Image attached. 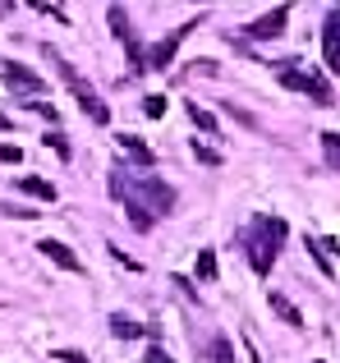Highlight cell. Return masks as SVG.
<instances>
[{
  "instance_id": "cell-1",
  "label": "cell",
  "mask_w": 340,
  "mask_h": 363,
  "mask_svg": "<svg viewBox=\"0 0 340 363\" xmlns=\"http://www.w3.org/2000/svg\"><path fill=\"white\" fill-rule=\"evenodd\" d=\"M110 198H120L129 212V225H134L138 235L152 230L157 216H170L175 212V189L166 184V179L157 175H129L125 166L110 170Z\"/></svg>"
},
{
  "instance_id": "cell-2",
  "label": "cell",
  "mask_w": 340,
  "mask_h": 363,
  "mask_svg": "<svg viewBox=\"0 0 340 363\" xmlns=\"http://www.w3.org/2000/svg\"><path fill=\"white\" fill-rule=\"evenodd\" d=\"M290 225L280 221V216H253L249 225L239 230V244H244V257H249V267L258 276H271V267H276V253L280 244H285Z\"/></svg>"
},
{
  "instance_id": "cell-3",
  "label": "cell",
  "mask_w": 340,
  "mask_h": 363,
  "mask_svg": "<svg viewBox=\"0 0 340 363\" xmlns=\"http://www.w3.org/2000/svg\"><path fill=\"white\" fill-rule=\"evenodd\" d=\"M42 55L55 65V69H60V79L69 83V92H74V101L83 106V116H88L92 124H106V120H110V106L97 97V92H92V83H88V79H79V74H74V65H64V55L55 51V46H42Z\"/></svg>"
},
{
  "instance_id": "cell-4",
  "label": "cell",
  "mask_w": 340,
  "mask_h": 363,
  "mask_svg": "<svg viewBox=\"0 0 340 363\" xmlns=\"http://www.w3.org/2000/svg\"><path fill=\"white\" fill-rule=\"evenodd\" d=\"M276 79H280V88H290V92H304V97H313L317 106H336V97H332V83H327L322 74H308L299 60H276Z\"/></svg>"
},
{
  "instance_id": "cell-5",
  "label": "cell",
  "mask_w": 340,
  "mask_h": 363,
  "mask_svg": "<svg viewBox=\"0 0 340 363\" xmlns=\"http://www.w3.org/2000/svg\"><path fill=\"white\" fill-rule=\"evenodd\" d=\"M106 23H110V33L125 42L129 74H147V51H143V42L134 37V28H129V9H125V5H110V9H106Z\"/></svg>"
},
{
  "instance_id": "cell-6",
  "label": "cell",
  "mask_w": 340,
  "mask_h": 363,
  "mask_svg": "<svg viewBox=\"0 0 340 363\" xmlns=\"http://www.w3.org/2000/svg\"><path fill=\"white\" fill-rule=\"evenodd\" d=\"M193 28H203V14H198V18H188V23H179L170 37H162V42H157L152 51H147V69H170V60H175L179 42H184V37L193 33Z\"/></svg>"
},
{
  "instance_id": "cell-7",
  "label": "cell",
  "mask_w": 340,
  "mask_h": 363,
  "mask_svg": "<svg viewBox=\"0 0 340 363\" xmlns=\"http://www.w3.org/2000/svg\"><path fill=\"white\" fill-rule=\"evenodd\" d=\"M285 23H290V5H276L271 14H262V18H253V23H244V37H249V42H271V37L285 33Z\"/></svg>"
},
{
  "instance_id": "cell-8",
  "label": "cell",
  "mask_w": 340,
  "mask_h": 363,
  "mask_svg": "<svg viewBox=\"0 0 340 363\" xmlns=\"http://www.w3.org/2000/svg\"><path fill=\"white\" fill-rule=\"evenodd\" d=\"M0 79H5L14 92H23V97L42 92V74H37V69H28V65H18V60H0Z\"/></svg>"
},
{
  "instance_id": "cell-9",
  "label": "cell",
  "mask_w": 340,
  "mask_h": 363,
  "mask_svg": "<svg viewBox=\"0 0 340 363\" xmlns=\"http://www.w3.org/2000/svg\"><path fill=\"white\" fill-rule=\"evenodd\" d=\"M322 65L332 74H340V9L322 18Z\"/></svg>"
},
{
  "instance_id": "cell-10",
  "label": "cell",
  "mask_w": 340,
  "mask_h": 363,
  "mask_svg": "<svg viewBox=\"0 0 340 363\" xmlns=\"http://www.w3.org/2000/svg\"><path fill=\"white\" fill-rule=\"evenodd\" d=\"M37 248H42V257H51V262H55V267H64V272H83L79 253H74L69 244H60V240H42Z\"/></svg>"
},
{
  "instance_id": "cell-11",
  "label": "cell",
  "mask_w": 340,
  "mask_h": 363,
  "mask_svg": "<svg viewBox=\"0 0 340 363\" xmlns=\"http://www.w3.org/2000/svg\"><path fill=\"white\" fill-rule=\"evenodd\" d=\"M110 336L138 340V336H147V327H143V322H134V318H125V313H110Z\"/></svg>"
},
{
  "instance_id": "cell-12",
  "label": "cell",
  "mask_w": 340,
  "mask_h": 363,
  "mask_svg": "<svg viewBox=\"0 0 340 363\" xmlns=\"http://www.w3.org/2000/svg\"><path fill=\"white\" fill-rule=\"evenodd\" d=\"M115 143L125 147V157H134V161H138V166H152V161H157V157H152V147H147L143 138H134V133H120Z\"/></svg>"
},
{
  "instance_id": "cell-13",
  "label": "cell",
  "mask_w": 340,
  "mask_h": 363,
  "mask_svg": "<svg viewBox=\"0 0 340 363\" xmlns=\"http://www.w3.org/2000/svg\"><path fill=\"white\" fill-rule=\"evenodd\" d=\"M271 313H276V318H285L290 327H304V318H299V308H295V303H290V299H285L280 290H271Z\"/></svg>"
},
{
  "instance_id": "cell-14",
  "label": "cell",
  "mask_w": 340,
  "mask_h": 363,
  "mask_svg": "<svg viewBox=\"0 0 340 363\" xmlns=\"http://www.w3.org/2000/svg\"><path fill=\"white\" fill-rule=\"evenodd\" d=\"M18 189L33 194V198H42V203H51V198H55V184H51V179H37V175H23V179H18Z\"/></svg>"
},
{
  "instance_id": "cell-15",
  "label": "cell",
  "mask_w": 340,
  "mask_h": 363,
  "mask_svg": "<svg viewBox=\"0 0 340 363\" xmlns=\"http://www.w3.org/2000/svg\"><path fill=\"white\" fill-rule=\"evenodd\" d=\"M317 138H322V157H327V166H332L336 175H340V133H336V129H327V133H317Z\"/></svg>"
},
{
  "instance_id": "cell-16",
  "label": "cell",
  "mask_w": 340,
  "mask_h": 363,
  "mask_svg": "<svg viewBox=\"0 0 340 363\" xmlns=\"http://www.w3.org/2000/svg\"><path fill=\"white\" fill-rule=\"evenodd\" d=\"M184 111H188V120H193V129H203V133H216V116H212V111H203L198 101H184Z\"/></svg>"
},
{
  "instance_id": "cell-17",
  "label": "cell",
  "mask_w": 340,
  "mask_h": 363,
  "mask_svg": "<svg viewBox=\"0 0 340 363\" xmlns=\"http://www.w3.org/2000/svg\"><path fill=\"white\" fill-rule=\"evenodd\" d=\"M304 244H308V253H313V262H317V267H322V276H336V267H332V262H327V248H322V240H317V235H308V240H304Z\"/></svg>"
},
{
  "instance_id": "cell-18",
  "label": "cell",
  "mask_w": 340,
  "mask_h": 363,
  "mask_svg": "<svg viewBox=\"0 0 340 363\" xmlns=\"http://www.w3.org/2000/svg\"><path fill=\"white\" fill-rule=\"evenodd\" d=\"M198 281H216V253H212V248L198 253Z\"/></svg>"
},
{
  "instance_id": "cell-19",
  "label": "cell",
  "mask_w": 340,
  "mask_h": 363,
  "mask_svg": "<svg viewBox=\"0 0 340 363\" xmlns=\"http://www.w3.org/2000/svg\"><path fill=\"white\" fill-rule=\"evenodd\" d=\"M46 147H51L60 161H69V138H64L60 129H51V133H46Z\"/></svg>"
},
{
  "instance_id": "cell-20",
  "label": "cell",
  "mask_w": 340,
  "mask_h": 363,
  "mask_svg": "<svg viewBox=\"0 0 340 363\" xmlns=\"http://www.w3.org/2000/svg\"><path fill=\"white\" fill-rule=\"evenodd\" d=\"M212 363H234V350H230V340H225V336L212 340Z\"/></svg>"
},
{
  "instance_id": "cell-21",
  "label": "cell",
  "mask_w": 340,
  "mask_h": 363,
  "mask_svg": "<svg viewBox=\"0 0 340 363\" xmlns=\"http://www.w3.org/2000/svg\"><path fill=\"white\" fill-rule=\"evenodd\" d=\"M193 157L203 161V166H221V152H216V147H207V143H198V138H193Z\"/></svg>"
},
{
  "instance_id": "cell-22",
  "label": "cell",
  "mask_w": 340,
  "mask_h": 363,
  "mask_svg": "<svg viewBox=\"0 0 340 363\" xmlns=\"http://www.w3.org/2000/svg\"><path fill=\"white\" fill-rule=\"evenodd\" d=\"M143 116H147V120H162V116H166V97H147V101H143Z\"/></svg>"
},
{
  "instance_id": "cell-23",
  "label": "cell",
  "mask_w": 340,
  "mask_h": 363,
  "mask_svg": "<svg viewBox=\"0 0 340 363\" xmlns=\"http://www.w3.org/2000/svg\"><path fill=\"white\" fill-rule=\"evenodd\" d=\"M0 161H9V166H14V161H23V147H14V143H0Z\"/></svg>"
},
{
  "instance_id": "cell-24",
  "label": "cell",
  "mask_w": 340,
  "mask_h": 363,
  "mask_svg": "<svg viewBox=\"0 0 340 363\" xmlns=\"http://www.w3.org/2000/svg\"><path fill=\"white\" fill-rule=\"evenodd\" d=\"M143 363H175V359H170V354H166L162 345H147V354H143Z\"/></svg>"
},
{
  "instance_id": "cell-25",
  "label": "cell",
  "mask_w": 340,
  "mask_h": 363,
  "mask_svg": "<svg viewBox=\"0 0 340 363\" xmlns=\"http://www.w3.org/2000/svg\"><path fill=\"white\" fill-rule=\"evenodd\" d=\"M28 111H37L42 120H55V106H46V101H28Z\"/></svg>"
},
{
  "instance_id": "cell-26",
  "label": "cell",
  "mask_w": 340,
  "mask_h": 363,
  "mask_svg": "<svg viewBox=\"0 0 340 363\" xmlns=\"http://www.w3.org/2000/svg\"><path fill=\"white\" fill-rule=\"evenodd\" d=\"M55 359H60V363H88L83 354H74V350H60V354H55Z\"/></svg>"
}]
</instances>
